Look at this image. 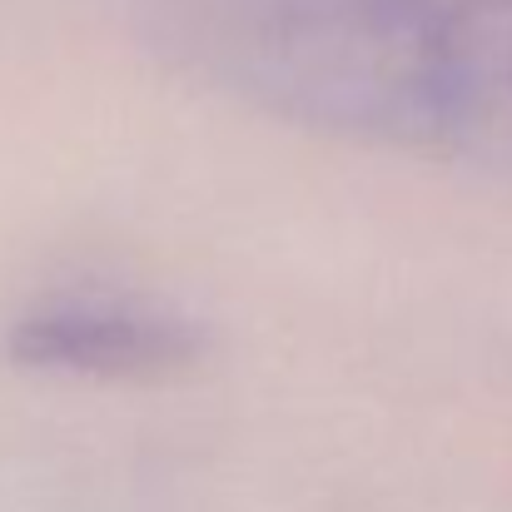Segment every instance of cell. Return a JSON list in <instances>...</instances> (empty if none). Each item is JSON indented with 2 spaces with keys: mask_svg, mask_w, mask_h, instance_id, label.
<instances>
[{
  "mask_svg": "<svg viewBox=\"0 0 512 512\" xmlns=\"http://www.w3.org/2000/svg\"><path fill=\"white\" fill-rule=\"evenodd\" d=\"M145 30L289 125L512 174V0H145Z\"/></svg>",
  "mask_w": 512,
  "mask_h": 512,
  "instance_id": "obj_1",
  "label": "cell"
},
{
  "mask_svg": "<svg viewBox=\"0 0 512 512\" xmlns=\"http://www.w3.org/2000/svg\"><path fill=\"white\" fill-rule=\"evenodd\" d=\"M10 358L30 373L90 383H155L204 358V324L130 289H60L10 324Z\"/></svg>",
  "mask_w": 512,
  "mask_h": 512,
  "instance_id": "obj_2",
  "label": "cell"
}]
</instances>
